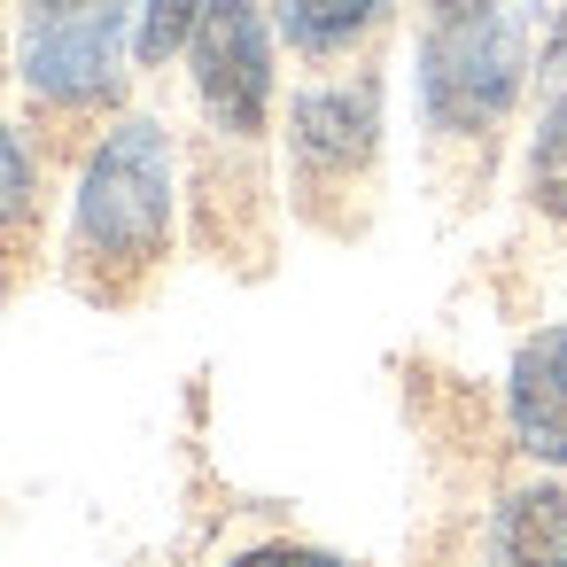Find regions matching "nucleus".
<instances>
[{
    "label": "nucleus",
    "instance_id": "nucleus-14",
    "mask_svg": "<svg viewBox=\"0 0 567 567\" xmlns=\"http://www.w3.org/2000/svg\"><path fill=\"white\" fill-rule=\"evenodd\" d=\"M32 17H55V9H94V0H24Z\"/></svg>",
    "mask_w": 567,
    "mask_h": 567
},
{
    "label": "nucleus",
    "instance_id": "nucleus-11",
    "mask_svg": "<svg viewBox=\"0 0 567 567\" xmlns=\"http://www.w3.org/2000/svg\"><path fill=\"white\" fill-rule=\"evenodd\" d=\"M32 210H40V172H32L24 141L0 125V241H17L32 226Z\"/></svg>",
    "mask_w": 567,
    "mask_h": 567
},
{
    "label": "nucleus",
    "instance_id": "nucleus-13",
    "mask_svg": "<svg viewBox=\"0 0 567 567\" xmlns=\"http://www.w3.org/2000/svg\"><path fill=\"white\" fill-rule=\"evenodd\" d=\"M544 86L567 94V9H559V24H551V40H544Z\"/></svg>",
    "mask_w": 567,
    "mask_h": 567
},
{
    "label": "nucleus",
    "instance_id": "nucleus-1",
    "mask_svg": "<svg viewBox=\"0 0 567 567\" xmlns=\"http://www.w3.org/2000/svg\"><path fill=\"white\" fill-rule=\"evenodd\" d=\"M164 249H172V133L156 117H117L86 156L71 257L102 296H125L141 272L164 265Z\"/></svg>",
    "mask_w": 567,
    "mask_h": 567
},
{
    "label": "nucleus",
    "instance_id": "nucleus-9",
    "mask_svg": "<svg viewBox=\"0 0 567 567\" xmlns=\"http://www.w3.org/2000/svg\"><path fill=\"white\" fill-rule=\"evenodd\" d=\"M528 203L544 218H567V94L544 102V125L528 141Z\"/></svg>",
    "mask_w": 567,
    "mask_h": 567
},
{
    "label": "nucleus",
    "instance_id": "nucleus-2",
    "mask_svg": "<svg viewBox=\"0 0 567 567\" xmlns=\"http://www.w3.org/2000/svg\"><path fill=\"white\" fill-rule=\"evenodd\" d=\"M520 32L505 0H420V117L435 133H489L520 94Z\"/></svg>",
    "mask_w": 567,
    "mask_h": 567
},
{
    "label": "nucleus",
    "instance_id": "nucleus-12",
    "mask_svg": "<svg viewBox=\"0 0 567 567\" xmlns=\"http://www.w3.org/2000/svg\"><path fill=\"white\" fill-rule=\"evenodd\" d=\"M226 567H350V559H334V551H319V544H249V551L226 559Z\"/></svg>",
    "mask_w": 567,
    "mask_h": 567
},
{
    "label": "nucleus",
    "instance_id": "nucleus-10",
    "mask_svg": "<svg viewBox=\"0 0 567 567\" xmlns=\"http://www.w3.org/2000/svg\"><path fill=\"white\" fill-rule=\"evenodd\" d=\"M203 24V0H141V24H133V55L148 71H164Z\"/></svg>",
    "mask_w": 567,
    "mask_h": 567
},
{
    "label": "nucleus",
    "instance_id": "nucleus-5",
    "mask_svg": "<svg viewBox=\"0 0 567 567\" xmlns=\"http://www.w3.org/2000/svg\"><path fill=\"white\" fill-rule=\"evenodd\" d=\"M288 148L303 179H350L373 164L381 148V86L373 79H342V86H311L288 110Z\"/></svg>",
    "mask_w": 567,
    "mask_h": 567
},
{
    "label": "nucleus",
    "instance_id": "nucleus-4",
    "mask_svg": "<svg viewBox=\"0 0 567 567\" xmlns=\"http://www.w3.org/2000/svg\"><path fill=\"white\" fill-rule=\"evenodd\" d=\"M195 94L226 141H257L272 117V17L265 0H203V24L187 40Z\"/></svg>",
    "mask_w": 567,
    "mask_h": 567
},
{
    "label": "nucleus",
    "instance_id": "nucleus-8",
    "mask_svg": "<svg viewBox=\"0 0 567 567\" xmlns=\"http://www.w3.org/2000/svg\"><path fill=\"white\" fill-rule=\"evenodd\" d=\"M396 0H272V24L296 55H342L358 48Z\"/></svg>",
    "mask_w": 567,
    "mask_h": 567
},
{
    "label": "nucleus",
    "instance_id": "nucleus-7",
    "mask_svg": "<svg viewBox=\"0 0 567 567\" xmlns=\"http://www.w3.org/2000/svg\"><path fill=\"white\" fill-rule=\"evenodd\" d=\"M489 567H567V489H513L489 520Z\"/></svg>",
    "mask_w": 567,
    "mask_h": 567
},
{
    "label": "nucleus",
    "instance_id": "nucleus-6",
    "mask_svg": "<svg viewBox=\"0 0 567 567\" xmlns=\"http://www.w3.org/2000/svg\"><path fill=\"white\" fill-rule=\"evenodd\" d=\"M513 443L544 466H567V327H536L505 373Z\"/></svg>",
    "mask_w": 567,
    "mask_h": 567
},
{
    "label": "nucleus",
    "instance_id": "nucleus-3",
    "mask_svg": "<svg viewBox=\"0 0 567 567\" xmlns=\"http://www.w3.org/2000/svg\"><path fill=\"white\" fill-rule=\"evenodd\" d=\"M125 48H133V9L125 0H94V9H55L24 24L17 71L32 102L55 110H94L125 86Z\"/></svg>",
    "mask_w": 567,
    "mask_h": 567
}]
</instances>
